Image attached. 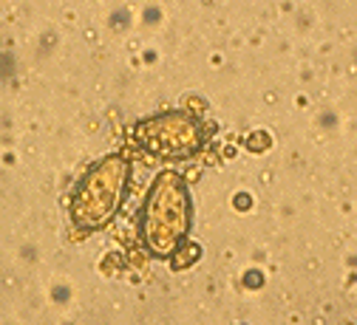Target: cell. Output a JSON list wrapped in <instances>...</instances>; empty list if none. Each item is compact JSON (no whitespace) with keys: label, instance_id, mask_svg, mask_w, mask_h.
<instances>
[{"label":"cell","instance_id":"obj_1","mask_svg":"<svg viewBox=\"0 0 357 325\" xmlns=\"http://www.w3.org/2000/svg\"><path fill=\"white\" fill-rule=\"evenodd\" d=\"M190 193L178 173L164 170L150 187L139 218V232L150 255L170 257L190 229Z\"/></svg>","mask_w":357,"mask_h":325},{"label":"cell","instance_id":"obj_2","mask_svg":"<svg viewBox=\"0 0 357 325\" xmlns=\"http://www.w3.org/2000/svg\"><path fill=\"white\" fill-rule=\"evenodd\" d=\"M128 161L122 155H108L91 167L71 195V221L77 229H100L117 215L128 190Z\"/></svg>","mask_w":357,"mask_h":325},{"label":"cell","instance_id":"obj_3","mask_svg":"<svg viewBox=\"0 0 357 325\" xmlns=\"http://www.w3.org/2000/svg\"><path fill=\"white\" fill-rule=\"evenodd\" d=\"M133 136L142 147L162 158H182L202 150L207 130L190 113H162V116L145 119L133 127Z\"/></svg>","mask_w":357,"mask_h":325},{"label":"cell","instance_id":"obj_4","mask_svg":"<svg viewBox=\"0 0 357 325\" xmlns=\"http://www.w3.org/2000/svg\"><path fill=\"white\" fill-rule=\"evenodd\" d=\"M258 283H261V274H258V271H249V274H247V286H258Z\"/></svg>","mask_w":357,"mask_h":325},{"label":"cell","instance_id":"obj_5","mask_svg":"<svg viewBox=\"0 0 357 325\" xmlns=\"http://www.w3.org/2000/svg\"><path fill=\"white\" fill-rule=\"evenodd\" d=\"M235 207H249V198L247 195H238V198H235Z\"/></svg>","mask_w":357,"mask_h":325},{"label":"cell","instance_id":"obj_6","mask_svg":"<svg viewBox=\"0 0 357 325\" xmlns=\"http://www.w3.org/2000/svg\"><path fill=\"white\" fill-rule=\"evenodd\" d=\"M114 23H128V15H125V12H117V15H114Z\"/></svg>","mask_w":357,"mask_h":325},{"label":"cell","instance_id":"obj_7","mask_svg":"<svg viewBox=\"0 0 357 325\" xmlns=\"http://www.w3.org/2000/svg\"><path fill=\"white\" fill-rule=\"evenodd\" d=\"M156 17H159V12H156V9H150V12H148V15H145V20H150V23H153V20H156Z\"/></svg>","mask_w":357,"mask_h":325}]
</instances>
